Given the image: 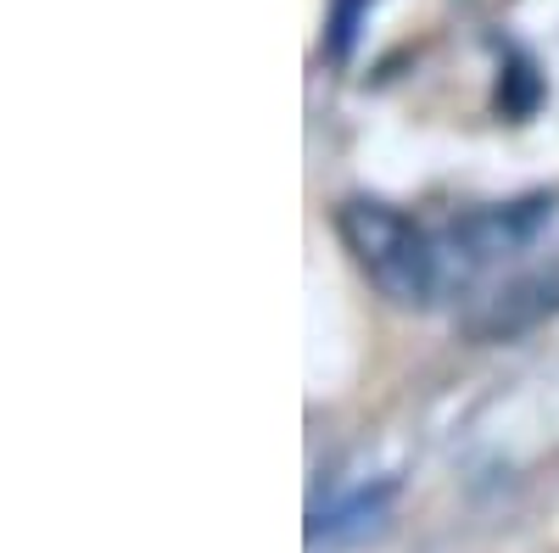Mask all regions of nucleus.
Returning a JSON list of instances; mask_svg holds the SVG:
<instances>
[{"label": "nucleus", "instance_id": "obj_1", "mask_svg": "<svg viewBox=\"0 0 559 553\" xmlns=\"http://www.w3.org/2000/svg\"><path fill=\"white\" fill-rule=\"evenodd\" d=\"M336 229H342L353 263L397 308H426V302L442 297L437 236H426L408 213H397V207H386L376 196H353V202L336 207Z\"/></svg>", "mask_w": 559, "mask_h": 553}, {"label": "nucleus", "instance_id": "obj_2", "mask_svg": "<svg viewBox=\"0 0 559 553\" xmlns=\"http://www.w3.org/2000/svg\"><path fill=\"white\" fill-rule=\"evenodd\" d=\"M554 218V196H521V202H503V207H481L471 218H459L453 229L437 236L442 252V291L448 286H471L476 274L498 268L503 257L526 252L543 224Z\"/></svg>", "mask_w": 559, "mask_h": 553}, {"label": "nucleus", "instance_id": "obj_3", "mask_svg": "<svg viewBox=\"0 0 559 553\" xmlns=\"http://www.w3.org/2000/svg\"><path fill=\"white\" fill-rule=\"evenodd\" d=\"M392 492L397 486L381 481V486H358V492H347L336 503H324V509H313L308 515V548H342V542H353L364 531H376L381 515H386V503H392Z\"/></svg>", "mask_w": 559, "mask_h": 553}, {"label": "nucleus", "instance_id": "obj_4", "mask_svg": "<svg viewBox=\"0 0 559 553\" xmlns=\"http://www.w3.org/2000/svg\"><path fill=\"white\" fill-rule=\"evenodd\" d=\"M554 308H559V286H554V280H521V286L487 297V308L471 313V330H476L481 341H503V336L537 325V318L554 313Z\"/></svg>", "mask_w": 559, "mask_h": 553}, {"label": "nucleus", "instance_id": "obj_5", "mask_svg": "<svg viewBox=\"0 0 559 553\" xmlns=\"http://www.w3.org/2000/svg\"><path fill=\"white\" fill-rule=\"evenodd\" d=\"M376 7V0H336V17H331V34H324V51H331L336 62H347V51H353V39H358V23H364V12Z\"/></svg>", "mask_w": 559, "mask_h": 553}]
</instances>
